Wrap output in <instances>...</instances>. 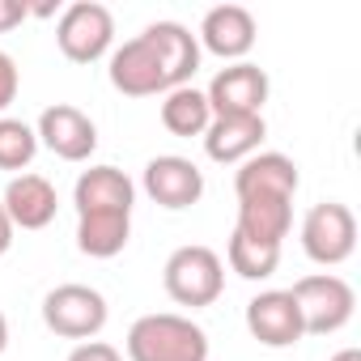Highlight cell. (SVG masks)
<instances>
[{"mask_svg": "<svg viewBox=\"0 0 361 361\" xmlns=\"http://www.w3.org/2000/svg\"><path fill=\"white\" fill-rule=\"evenodd\" d=\"M293 306L302 314V331L306 336H331L340 327H348L353 310H357V293L344 276L336 272H314L293 281Z\"/></svg>", "mask_w": 361, "mask_h": 361, "instance_id": "3", "label": "cell"}, {"mask_svg": "<svg viewBox=\"0 0 361 361\" xmlns=\"http://www.w3.org/2000/svg\"><path fill=\"white\" fill-rule=\"evenodd\" d=\"M247 331L251 340H259L264 348H293L306 331H302V314L293 306L289 289H264L247 302Z\"/></svg>", "mask_w": 361, "mask_h": 361, "instance_id": "11", "label": "cell"}, {"mask_svg": "<svg viewBox=\"0 0 361 361\" xmlns=\"http://www.w3.org/2000/svg\"><path fill=\"white\" fill-rule=\"evenodd\" d=\"M140 35L153 43L170 90L188 85V81L196 77V68H200V43H196V35H192L183 22H153V26H145Z\"/></svg>", "mask_w": 361, "mask_h": 361, "instance_id": "17", "label": "cell"}, {"mask_svg": "<svg viewBox=\"0 0 361 361\" xmlns=\"http://www.w3.org/2000/svg\"><path fill=\"white\" fill-rule=\"evenodd\" d=\"M18 90H22V73H18L9 51H0V115L18 102Z\"/></svg>", "mask_w": 361, "mask_h": 361, "instance_id": "23", "label": "cell"}, {"mask_svg": "<svg viewBox=\"0 0 361 361\" xmlns=\"http://www.w3.org/2000/svg\"><path fill=\"white\" fill-rule=\"evenodd\" d=\"M298 161L285 157V153H251L247 161H238V174H234V196L238 200H255V196H281V200H293L298 196Z\"/></svg>", "mask_w": 361, "mask_h": 361, "instance_id": "14", "label": "cell"}, {"mask_svg": "<svg viewBox=\"0 0 361 361\" xmlns=\"http://www.w3.org/2000/svg\"><path fill=\"white\" fill-rule=\"evenodd\" d=\"M209 123H213V111H209L204 90L178 85L170 94H161V128L170 136H204Z\"/></svg>", "mask_w": 361, "mask_h": 361, "instance_id": "20", "label": "cell"}, {"mask_svg": "<svg viewBox=\"0 0 361 361\" xmlns=\"http://www.w3.org/2000/svg\"><path fill=\"white\" fill-rule=\"evenodd\" d=\"M238 234L259 238V243H285L293 230V200L281 196H255V200H238Z\"/></svg>", "mask_w": 361, "mask_h": 361, "instance_id": "18", "label": "cell"}, {"mask_svg": "<svg viewBox=\"0 0 361 361\" xmlns=\"http://www.w3.org/2000/svg\"><path fill=\"white\" fill-rule=\"evenodd\" d=\"M132 238V217L123 213H90L77 217V247L90 259H115Z\"/></svg>", "mask_w": 361, "mask_h": 361, "instance_id": "19", "label": "cell"}, {"mask_svg": "<svg viewBox=\"0 0 361 361\" xmlns=\"http://www.w3.org/2000/svg\"><path fill=\"white\" fill-rule=\"evenodd\" d=\"M226 259L230 268L243 276V281H268L276 268H281V247L276 243H259V238H247V234H230V247H226Z\"/></svg>", "mask_w": 361, "mask_h": 361, "instance_id": "21", "label": "cell"}, {"mask_svg": "<svg viewBox=\"0 0 361 361\" xmlns=\"http://www.w3.org/2000/svg\"><path fill=\"white\" fill-rule=\"evenodd\" d=\"M30 18V5L26 0H0V35H9L13 26H22Z\"/></svg>", "mask_w": 361, "mask_h": 361, "instance_id": "25", "label": "cell"}, {"mask_svg": "<svg viewBox=\"0 0 361 361\" xmlns=\"http://www.w3.org/2000/svg\"><path fill=\"white\" fill-rule=\"evenodd\" d=\"M73 204H77V217H90V213H123V217H132L136 183L119 166H90V170H81L77 188H73Z\"/></svg>", "mask_w": 361, "mask_h": 361, "instance_id": "12", "label": "cell"}, {"mask_svg": "<svg viewBox=\"0 0 361 361\" xmlns=\"http://www.w3.org/2000/svg\"><path fill=\"white\" fill-rule=\"evenodd\" d=\"M56 43L73 64H94L111 51L115 43V18L98 0H77L56 22Z\"/></svg>", "mask_w": 361, "mask_h": 361, "instance_id": "6", "label": "cell"}, {"mask_svg": "<svg viewBox=\"0 0 361 361\" xmlns=\"http://www.w3.org/2000/svg\"><path fill=\"white\" fill-rule=\"evenodd\" d=\"M111 85L123 94V98H153V94H170L166 85V73H161V60L153 51V43L145 35L128 39L123 47L111 51V68H106Z\"/></svg>", "mask_w": 361, "mask_h": 361, "instance_id": "9", "label": "cell"}, {"mask_svg": "<svg viewBox=\"0 0 361 361\" xmlns=\"http://www.w3.org/2000/svg\"><path fill=\"white\" fill-rule=\"evenodd\" d=\"M302 251L306 259L336 268L357 251V217L340 200H323L302 217Z\"/></svg>", "mask_w": 361, "mask_h": 361, "instance_id": "5", "label": "cell"}, {"mask_svg": "<svg viewBox=\"0 0 361 361\" xmlns=\"http://www.w3.org/2000/svg\"><path fill=\"white\" fill-rule=\"evenodd\" d=\"M0 209L9 213L13 230H47L60 213V196L43 174H13L0 196Z\"/></svg>", "mask_w": 361, "mask_h": 361, "instance_id": "15", "label": "cell"}, {"mask_svg": "<svg viewBox=\"0 0 361 361\" xmlns=\"http://www.w3.org/2000/svg\"><path fill=\"white\" fill-rule=\"evenodd\" d=\"M264 136H268L264 115H213V123L204 128V153L221 166H234L259 153Z\"/></svg>", "mask_w": 361, "mask_h": 361, "instance_id": "16", "label": "cell"}, {"mask_svg": "<svg viewBox=\"0 0 361 361\" xmlns=\"http://www.w3.org/2000/svg\"><path fill=\"white\" fill-rule=\"evenodd\" d=\"M39 153V136L30 123L0 115V170H26Z\"/></svg>", "mask_w": 361, "mask_h": 361, "instance_id": "22", "label": "cell"}, {"mask_svg": "<svg viewBox=\"0 0 361 361\" xmlns=\"http://www.w3.org/2000/svg\"><path fill=\"white\" fill-rule=\"evenodd\" d=\"M128 361H209V331L188 314H140L128 327Z\"/></svg>", "mask_w": 361, "mask_h": 361, "instance_id": "1", "label": "cell"}, {"mask_svg": "<svg viewBox=\"0 0 361 361\" xmlns=\"http://www.w3.org/2000/svg\"><path fill=\"white\" fill-rule=\"evenodd\" d=\"M255 39H259V26H255L251 9H243V5H217V9H209L204 22H200V35H196V43L204 51H213V56H221L230 64H238L255 47Z\"/></svg>", "mask_w": 361, "mask_h": 361, "instance_id": "13", "label": "cell"}, {"mask_svg": "<svg viewBox=\"0 0 361 361\" xmlns=\"http://www.w3.org/2000/svg\"><path fill=\"white\" fill-rule=\"evenodd\" d=\"M161 285H166V293L178 306L200 310V306H213L221 298V289H226V264H221V255L213 247L188 243V247L170 251V259L161 268Z\"/></svg>", "mask_w": 361, "mask_h": 361, "instance_id": "2", "label": "cell"}, {"mask_svg": "<svg viewBox=\"0 0 361 361\" xmlns=\"http://www.w3.org/2000/svg\"><path fill=\"white\" fill-rule=\"evenodd\" d=\"M331 361H361V348H340Z\"/></svg>", "mask_w": 361, "mask_h": 361, "instance_id": "27", "label": "cell"}, {"mask_svg": "<svg viewBox=\"0 0 361 361\" xmlns=\"http://www.w3.org/2000/svg\"><path fill=\"white\" fill-rule=\"evenodd\" d=\"M9 247H13V221H9L5 209H0V255H9Z\"/></svg>", "mask_w": 361, "mask_h": 361, "instance_id": "26", "label": "cell"}, {"mask_svg": "<svg viewBox=\"0 0 361 361\" xmlns=\"http://www.w3.org/2000/svg\"><path fill=\"white\" fill-rule=\"evenodd\" d=\"M39 145H47L60 161H90V153L98 149V128L85 111L68 106V102H56L39 115V128H35Z\"/></svg>", "mask_w": 361, "mask_h": 361, "instance_id": "10", "label": "cell"}, {"mask_svg": "<svg viewBox=\"0 0 361 361\" xmlns=\"http://www.w3.org/2000/svg\"><path fill=\"white\" fill-rule=\"evenodd\" d=\"M145 192L153 204L178 213V209H192L200 204L204 196V170L192 161V157H178V153H157L149 166H145Z\"/></svg>", "mask_w": 361, "mask_h": 361, "instance_id": "7", "label": "cell"}, {"mask_svg": "<svg viewBox=\"0 0 361 361\" xmlns=\"http://www.w3.org/2000/svg\"><path fill=\"white\" fill-rule=\"evenodd\" d=\"M68 361H123V353L115 344H106V340H85V344H77L68 353Z\"/></svg>", "mask_w": 361, "mask_h": 361, "instance_id": "24", "label": "cell"}, {"mask_svg": "<svg viewBox=\"0 0 361 361\" xmlns=\"http://www.w3.org/2000/svg\"><path fill=\"white\" fill-rule=\"evenodd\" d=\"M111 310H106V298L94 289V285H56L47 298H43V323L47 331L64 336V340H94L102 327H106Z\"/></svg>", "mask_w": 361, "mask_h": 361, "instance_id": "4", "label": "cell"}, {"mask_svg": "<svg viewBox=\"0 0 361 361\" xmlns=\"http://www.w3.org/2000/svg\"><path fill=\"white\" fill-rule=\"evenodd\" d=\"M5 348H9V319L0 314V353H5Z\"/></svg>", "mask_w": 361, "mask_h": 361, "instance_id": "28", "label": "cell"}, {"mask_svg": "<svg viewBox=\"0 0 361 361\" xmlns=\"http://www.w3.org/2000/svg\"><path fill=\"white\" fill-rule=\"evenodd\" d=\"M209 111L213 115H264V102H268V73L251 60H238V64H226L209 90Z\"/></svg>", "mask_w": 361, "mask_h": 361, "instance_id": "8", "label": "cell"}]
</instances>
